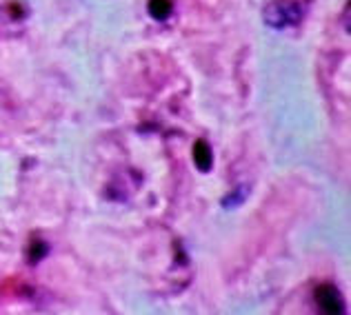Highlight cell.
Segmentation results:
<instances>
[{
  "label": "cell",
  "mask_w": 351,
  "mask_h": 315,
  "mask_svg": "<svg viewBox=\"0 0 351 315\" xmlns=\"http://www.w3.org/2000/svg\"><path fill=\"white\" fill-rule=\"evenodd\" d=\"M304 16V7L295 0H274L265 7L263 18L274 29H287L291 25H298Z\"/></svg>",
  "instance_id": "1"
},
{
  "label": "cell",
  "mask_w": 351,
  "mask_h": 315,
  "mask_svg": "<svg viewBox=\"0 0 351 315\" xmlns=\"http://www.w3.org/2000/svg\"><path fill=\"white\" fill-rule=\"evenodd\" d=\"M147 9H149V16L154 21H167L173 12V3L171 0H149Z\"/></svg>",
  "instance_id": "4"
},
{
  "label": "cell",
  "mask_w": 351,
  "mask_h": 315,
  "mask_svg": "<svg viewBox=\"0 0 351 315\" xmlns=\"http://www.w3.org/2000/svg\"><path fill=\"white\" fill-rule=\"evenodd\" d=\"M45 255H47V244H45L43 240H34V242L29 244V249H27V257H29V262L32 264L40 262Z\"/></svg>",
  "instance_id": "5"
},
{
  "label": "cell",
  "mask_w": 351,
  "mask_h": 315,
  "mask_svg": "<svg viewBox=\"0 0 351 315\" xmlns=\"http://www.w3.org/2000/svg\"><path fill=\"white\" fill-rule=\"evenodd\" d=\"M193 162L200 171H211V164H214V153H211V147L205 140H198L193 144Z\"/></svg>",
  "instance_id": "3"
},
{
  "label": "cell",
  "mask_w": 351,
  "mask_h": 315,
  "mask_svg": "<svg viewBox=\"0 0 351 315\" xmlns=\"http://www.w3.org/2000/svg\"><path fill=\"white\" fill-rule=\"evenodd\" d=\"M313 300H316V307L320 315H345V300L340 291L334 284H320L313 291Z\"/></svg>",
  "instance_id": "2"
}]
</instances>
